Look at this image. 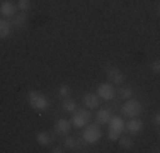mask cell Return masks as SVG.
<instances>
[{"label":"cell","instance_id":"6da1fadb","mask_svg":"<svg viewBox=\"0 0 160 153\" xmlns=\"http://www.w3.org/2000/svg\"><path fill=\"white\" fill-rule=\"evenodd\" d=\"M28 102L38 112H43L49 107V101L46 99V95H43L39 90H29L28 92Z\"/></svg>","mask_w":160,"mask_h":153},{"label":"cell","instance_id":"7a4b0ae2","mask_svg":"<svg viewBox=\"0 0 160 153\" xmlns=\"http://www.w3.org/2000/svg\"><path fill=\"white\" fill-rule=\"evenodd\" d=\"M90 117H92V114H90L89 109H80V111H73V117H72V126H75V128H85L87 124H89Z\"/></svg>","mask_w":160,"mask_h":153},{"label":"cell","instance_id":"3957f363","mask_svg":"<svg viewBox=\"0 0 160 153\" xmlns=\"http://www.w3.org/2000/svg\"><path fill=\"white\" fill-rule=\"evenodd\" d=\"M121 111H123V116L126 117H138L140 114H142V102L136 101V99H129V101L121 107Z\"/></svg>","mask_w":160,"mask_h":153},{"label":"cell","instance_id":"277c9868","mask_svg":"<svg viewBox=\"0 0 160 153\" xmlns=\"http://www.w3.org/2000/svg\"><path fill=\"white\" fill-rule=\"evenodd\" d=\"M101 136H102L101 128L96 126V124H89V126H85V131H83V135H82V140L85 141V143H89V145H94V143H97V141L101 140Z\"/></svg>","mask_w":160,"mask_h":153},{"label":"cell","instance_id":"5b68a950","mask_svg":"<svg viewBox=\"0 0 160 153\" xmlns=\"http://www.w3.org/2000/svg\"><path fill=\"white\" fill-rule=\"evenodd\" d=\"M106 75H108V80L111 83H116V85H123L124 80H126V75L116 67H106Z\"/></svg>","mask_w":160,"mask_h":153},{"label":"cell","instance_id":"8992f818","mask_svg":"<svg viewBox=\"0 0 160 153\" xmlns=\"http://www.w3.org/2000/svg\"><path fill=\"white\" fill-rule=\"evenodd\" d=\"M114 95H116V90L111 83H101L97 87V97H101L102 101H112Z\"/></svg>","mask_w":160,"mask_h":153},{"label":"cell","instance_id":"52a82bcc","mask_svg":"<svg viewBox=\"0 0 160 153\" xmlns=\"http://www.w3.org/2000/svg\"><path fill=\"white\" fill-rule=\"evenodd\" d=\"M17 12V5L14 2H9V0H5V2L0 3V14L5 15V17H14Z\"/></svg>","mask_w":160,"mask_h":153},{"label":"cell","instance_id":"ba28073f","mask_svg":"<svg viewBox=\"0 0 160 153\" xmlns=\"http://www.w3.org/2000/svg\"><path fill=\"white\" fill-rule=\"evenodd\" d=\"M72 129V121L68 119H60L58 122L55 124V135H60V136H65L68 135Z\"/></svg>","mask_w":160,"mask_h":153},{"label":"cell","instance_id":"9c48e42d","mask_svg":"<svg viewBox=\"0 0 160 153\" xmlns=\"http://www.w3.org/2000/svg\"><path fill=\"white\" fill-rule=\"evenodd\" d=\"M124 128L128 129L129 135H138L143 129V122H142V119H138V117H131V121H128V124L124 126Z\"/></svg>","mask_w":160,"mask_h":153},{"label":"cell","instance_id":"30bf717a","mask_svg":"<svg viewBox=\"0 0 160 153\" xmlns=\"http://www.w3.org/2000/svg\"><path fill=\"white\" fill-rule=\"evenodd\" d=\"M109 131H112V133H118V135H121L123 133V129H124V122L121 117H118V116H111V119H109Z\"/></svg>","mask_w":160,"mask_h":153},{"label":"cell","instance_id":"8fae6325","mask_svg":"<svg viewBox=\"0 0 160 153\" xmlns=\"http://www.w3.org/2000/svg\"><path fill=\"white\" fill-rule=\"evenodd\" d=\"M82 102H83V106L87 107V109H97L99 107V97H97V94H85L83 95V99H82Z\"/></svg>","mask_w":160,"mask_h":153},{"label":"cell","instance_id":"7c38bea8","mask_svg":"<svg viewBox=\"0 0 160 153\" xmlns=\"http://www.w3.org/2000/svg\"><path fill=\"white\" fill-rule=\"evenodd\" d=\"M26 22H28V12H22V14H16V15H14V21L10 22V24H12L14 29L21 31V29H24Z\"/></svg>","mask_w":160,"mask_h":153},{"label":"cell","instance_id":"4fadbf2b","mask_svg":"<svg viewBox=\"0 0 160 153\" xmlns=\"http://www.w3.org/2000/svg\"><path fill=\"white\" fill-rule=\"evenodd\" d=\"M36 141L41 146H49V145H53V141H55V136H53L51 133H38Z\"/></svg>","mask_w":160,"mask_h":153},{"label":"cell","instance_id":"5bb4252c","mask_svg":"<svg viewBox=\"0 0 160 153\" xmlns=\"http://www.w3.org/2000/svg\"><path fill=\"white\" fill-rule=\"evenodd\" d=\"M65 146H67L68 150H72V151H78L80 148H82V141H80L78 138H75V136H68L67 140H65Z\"/></svg>","mask_w":160,"mask_h":153},{"label":"cell","instance_id":"9a60e30c","mask_svg":"<svg viewBox=\"0 0 160 153\" xmlns=\"http://www.w3.org/2000/svg\"><path fill=\"white\" fill-rule=\"evenodd\" d=\"M109 119H111V111L109 109H99L96 112V121L99 124H108Z\"/></svg>","mask_w":160,"mask_h":153},{"label":"cell","instance_id":"2e32d148","mask_svg":"<svg viewBox=\"0 0 160 153\" xmlns=\"http://www.w3.org/2000/svg\"><path fill=\"white\" fill-rule=\"evenodd\" d=\"M10 31H12V24L5 19L0 21V39H5V37L10 36Z\"/></svg>","mask_w":160,"mask_h":153},{"label":"cell","instance_id":"e0dca14e","mask_svg":"<svg viewBox=\"0 0 160 153\" xmlns=\"http://www.w3.org/2000/svg\"><path fill=\"white\" fill-rule=\"evenodd\" d=\"M118 95L123 97V99H131L133 95H135V90H133L129 85H121L119 89H118Z\"/></svg>","mask_w":160,"mask_h":153},{"label":"cell","instance_id":"ac0fdd59","mask_svg":"<svg viewBox=\"0 0 160 153\" xmlns=\"http://www.w3.org/2000/svg\"><path fill=\"white\" fill-rule=\"evenodd\" d=\"M62 109L65 111V112H73V111L77 109V102L67 97V99H63V106H62Z\"/></svg>","mask_w":160,"mask_h":153},{"label":"cell","instance_id":"d6986e66","mask_svg":"<svg viewBox=\"0 0 160 153\" xmlns=\"http://www.w3.org/2000/svg\"><path fill=\"white\" fill-rule=\"evenodd\" d=\"M118 141H119V146L123 148V150H131L133 148V138H129V136H123Z\"/></svg>","mask_w":160,"mask_h":153},{"label":"cell","instance_id":"ffe728a7","mask_svg":"<svg viewBox=\"0 0 160 153\" xmlns=\"http://www.w3.org/2000/svg\"><path fill=\"white\" fill-rule=\"evenodd\" d=\"M17 9L21 10V12H29V10H31V0H19Z\"/></svg>","mask_w":160,"mask_h":153},{"label":"cell","instance_id":"44dd1931","mask_svg":"<svg viewBox=\"0 0 160 153\" xmlns=\"http://www.w3.org/2000/svg\"><path fill=\"white\" fill-rule=\"evenodd\" d=\"M70 94H72V89H70L68 85H60V87H58V95H60L62 99H67Z\"/></svg>","mask_w":160,"mask_h":153},{"label":"cell","instance_id":"7402d4cb","mask_svg":"<svg viewBox=\"0 0 160 153\" xmlns=\"http://www.w3.org/2000/svg\"><path fill=\"white\" fill-rule=\"evenodd\" d=\"M152 72H153V73H158L160 72V61L158 60H155L153 63H152Z\"/></svg>","mask_w":160,"mask_h":153},{"label":"cell","instance_id":"603a6c76","mask_svg":"<svg viewBox=\"0 0 160 153\" xmlns=\"http://www.w3.org/2000/svg\"><path fill=\"white\" fill-rule=\"evenodd\" d=\"M152 121H153V126H155V128H158V124H160V114L155 112L153 117H152Z\"/></svg>","mask_w":160,"mask_h":153},{"label":"cell","instance_id":"cb8c5ba5","mask_svg":"<svg viewBox=\"0 0 160 153\" xmlns=\"http://www.w3.org/2000/svg\"><path fill=\"white\" fill-rule=\"evenodd\" d=\"M108 138H109L111 141H118V140H119V135H118V133H112V131H109V133H108Z\"/></svg>","mask_w":160,"mask_h":153},{"label":"cell","instance_id":"d4e9b609","mask_svg":"<svg viewBox=\"0 0 160 153\" xmlns=\"http://www.w3.org/2000/svg\"><path fill=\"white\" fill-rule=\"evenodd\" d=\"M53 153H63L65 150H63V148L62 146H53V150H51Z\"/></svg>","mask_w":160,"mask_h":153}]
</instances>
